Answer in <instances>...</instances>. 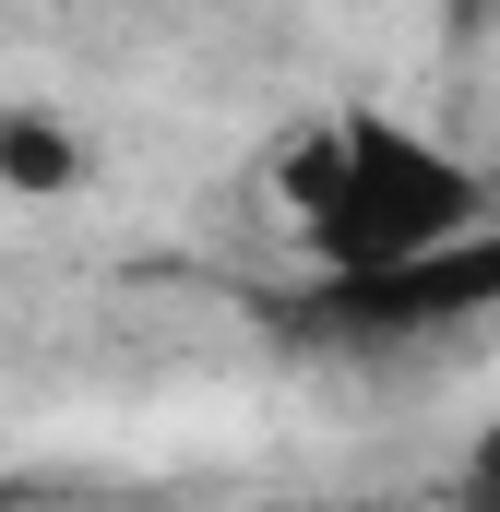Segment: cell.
<instances>
[{
    "label": "cell",
    "mask_w": 500,
    "mask_h": 512,
    "mask_svg": "<svg viewBox=\"0 0 500 512\" xmlns=\"http://www.w3.org/2000/svg\"><path fill=\"white\" fill-rule=\"evenodd\" d=\"M274 203H286L310 274H393V262H429L477 227H500L489 179L453 143H429L417 120H381V108L310 120L274 155Z\"/></svg>",
    "instance_id": "6da1fadb"
},
{
    "label": "cell",
    "mask_w": 500,
    "mask_h": 512,
    "mask_svg": "<svg viewBox=\"0 0 500 512\" xmlns=\"http://www.w3.org/2000/svg\"><path fill=\"white\" fill-rule=\"evenodd\" d=\"M465 322H500V227L453 239L429 262H393V274H310L274 298V334L286 346H322V358H393V346H441Z\"/></svg>",
    "instance_id": "7a4b0ae2"
},
{
    "label": "cell",
    "mask_w": 500,
    "mask_h": 512,
    "mask_svg": "<svg viewBox=\"0 0 500 512\" xmlns=\"http://www.w3.org/2000/svg\"><path fill=\"white\" fill-rule=\"evenodd\" d=\"M72 167H84V155H72L48 120H0V179H24V191H72Z\"/></svg>",
    "instance_id": "3957f363"
},
{
    "label": "cell",
    "mask_w": 500,
    "mask_h": 512,
    "mask_svg": "<svg viewBox=\"0 0 500 512\" xmlns=\"http://www.w3.org/2000/svg\"><path fill=\"white\" fill-rule=\"evenodd\" d=\"M453 512H500V417L465 441V465H453Z\"/></svg>",
    "instance_id": "277c9868"
},
{
    "label": "cell",
    "mask_w": 500,
    "mask_h": 512,
    "mask_svg": "<svg viewBox=\"0 0 500 512\" xmlns=\"http://www.w3.org/2000/svg\"><path fill=\"white\" fill-rule=\"evenodd\" d=\"M0 512H36V489H24V477H0Z\"/></svg>",
    "instance_id": "5b68a950"
}]
</instances>
